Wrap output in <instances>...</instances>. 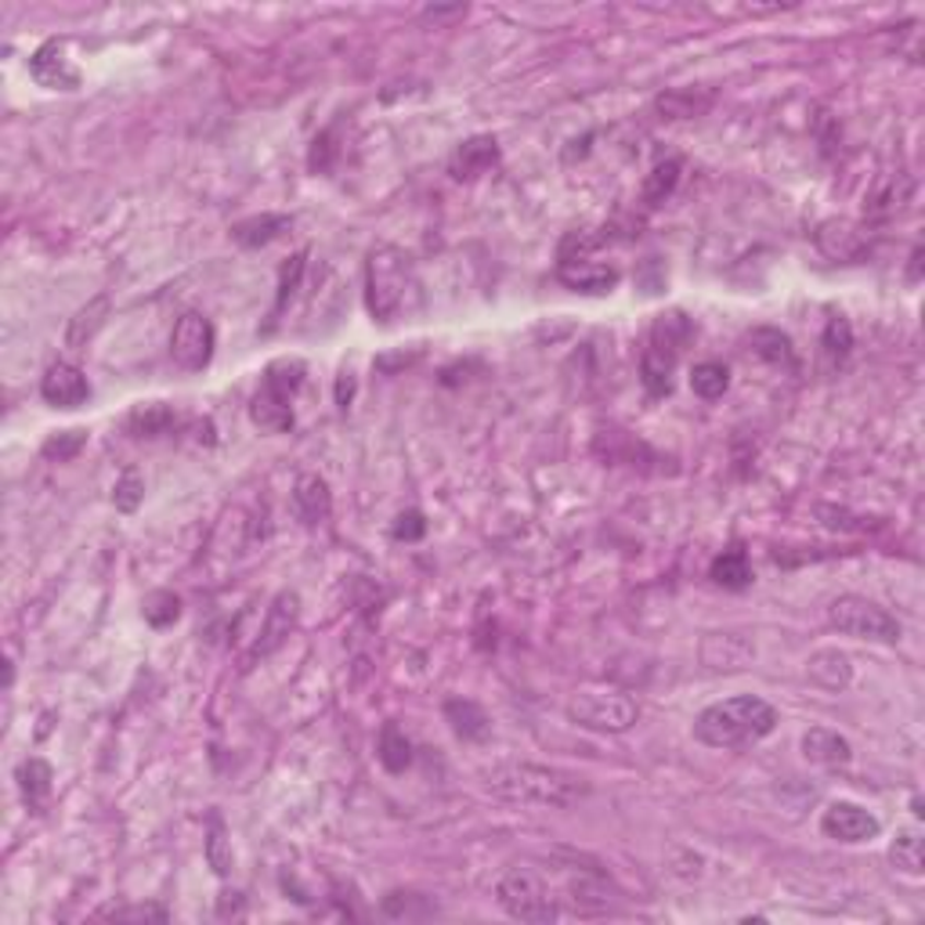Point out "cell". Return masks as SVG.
I'll use <instances>...</instances> for the list:
<instances>
[{"instance_id":"cell-9","label":"cell","mask_w":925,"mask_h":925,"mask_svg":"<svg viewBox=\"0 0 925 925\" xmlns=\"http://www.w3.org/2000/svg\"><path fill=\"white\" fill-rule=\"evenodd\" d=\"M40 398L51 409H80L91 398V384L84 370H77L73 362H55L47 365V373L40 379Z\"/></svg>"},{"instance_id":"cell-15","label":"cell","mask_w":925,"mask_h":925,"mask_svg":"<svg viewBox=\"0 0 925 925\" xmlns=\"http://www.w3.org/2000/svg\"><path fill=\"white\" fill-rule=\"evenodd\" d=\"M495 163H500V141L489 134H478V138L459 141V149L453 152V160H448V174H453L456 182H473V177H481L484 171H492Z\"/></svg>"},{"instance_id":"cell-8","label":"cell","mask_w":925,"mask_h":925,"mask_svg":"<svg viewBox=\"0 0 925 925\" xmlns=\"http://www.w3.org/2000/svg\"><path fill=\"white\" fill-rule=\"evenodd\" d=\"M821 832L835 842H846V846H857V842H871L879 839L882 821L871 810H864L857 803H828L821 813Z\"/></svg>"},{"instance_id":"cell-34","label":"cell","mask_w":925,"mask_h":925,"mask_svg":"<svg viewBox=\"0 0 925 925\" xmlns=\"http://www.w3.org/2000/svg\"><path fill=\"white\" fill-rule=\"evenodd\" d=\"M141 614H145L149 625H156V630H167V625L177 622V614H182V600H177V593H171V589H156V593H149V597L141 600Z\"/></svg>"},{"instance_id":"cell-23","label":"cell","mask_w":925,"mask_h":925,"mask_svg":"<svg viewBox=\"0 0 925 925\" xmlns=\"http://www.w3.org/2000/svg\"><path fill=\"white\" fill-rule=\"evenodd\" d=\"M694 337V323L687 318L683 312H666L655 318V326H651V348L672 354V359H680V351L691 343Z\"/></svg>"},{"instance_id":"cell-21","label":"cell","mask_w":925,"mask_h":925,"mask_svg":"<svg viewBox=\"0 0 925 925\" xmlns=\"http://www.w3.org/2000/svg\"><path fill=\"white\" fill-rule=\"evenodd\" d=\"M445 719H448V727L456 730V738H463V741L481 745V741H489V734H492L489 713H484L478 702H470V698H448Z\"/></svg>"},{"instance_id":"cell-22","label":"cell","mask_w":925,"mask_h":925,"mask_svg":"<svg viewBox=\"0 0 925 925\" xmlns=\"http://www.w3.org/2000/svg\"><path fill=\"white\" fill-rule=\"evenodd\" d=\"M293 229L290 213H257V218H246L239 224H232V239L246 246V250H260V246L276 243L282 232Z\"/></svg>"},{"instance_id":"cell-27","label":"cell","mask_w":925,"mask_h":925,"mask_svg":"<svg viewBox=\"0 0 925 925\" xmlns=\"http://www.w3.org/2000/svg\"><path fill=\"white\" fill-rule=\"evenodd\" d=\"M709 575H713V583L723 586V589H745V586L752 583L749 553H745L741 547L723 550L713 561V567H709Z\"/></svg>"},{"instance_id":"cell-41","label":"cell","mask_w":925,"mask_h":925,"mask_svg":"<svg viewBox=\"0 0 925 925\" xmlns=\"http://www.w3.org/2000/svg\"><path fill=\"white\" fill-rule=\"evenodd\" d=\"M304 260H307V250L301 254H293L290 257V265L282 268V279H279V301H276V315L286 307V301L296 293V286H301V276H304Z\"/></svg>"},{"instance_id":"cell-10","label":"cell","mask_w":925,"mask_h":925,"mask_svg":"<svg viewBox=\"0 0 925 925\" xmlns=\"http://www.w3.org/2000/svg\"><path fill=\"white\" fill-rule=\"evenodd\" d=\"M296 614H301V597L290 589H282L276 600H271V608L265 614V625H260V636L250 651V661L254 658H268L271 651H279L282 644L290 640V633L296 630Z\"/></svg>"},{"instance_id":"cell-20","label":"cell","mask_w":925,"mask_h":925,"mask_svg":"<svg viewBox=\"0 0 925 925\" xmlns=\"http://www.w3.org/2000/svg\"><path fill=\"white\" fill-rule=\"evenodd\" d=\"M113 315V296L109 293H98L94 301H87L80 312L69 318V329H66V348L73 351H84L87 343L102 333V326L109 323Z\"/></svg>"},{"instance_id":"cell-37","label":"cell","mask_w":925,"mask_h":925,"mask_svg":"<svg viewBox=\"0 0 925 925\" xmlns=\"http://www.w3.org/2000/svg\"><path fill=\"white\" fill-rule=\"evenodd\" d=\"M655 105L661 116H669V120H687V116H698L702 109H709V98L698 102L691 91H669V94H661Z\"/></svg>"},{"instance_id":"cell-24","label":"cell","mask_w":925,"mask_h":925,"mask_svg":"<svg viewBox=\"0 0 925 925\" xmlns=\"http://www.w3.org/2000/svg\"><path fill=\"white\" fill-rule=\"evenodd\" d=\"M749 348L756 359H763L766 365H785L792 370V362H796V348H792V337L781 333L774 326H759L749 333Z\"/></svg>"},{"instance_id":"cell-18","label":"cell","mask_w":925,"mask_h":925,"mask_svg":"<svg viewBox=\"0 0 925 925\" xmlns=\"http://www.w3.org/2000/svg\"><path fill=\"white\" fill-rule=\"evenodd\" d=\"M803 756L810 759L813 766H824V770H839L846 766L853 759V745L842 738L839 730H828V727H810L803 734Z\"/></svg>"},{"instance_id":"cell-25","label":"cell","mask_w":925,"mask_h":925,"mask_svg":"<svg viewBox=\"0 0 925 925\" xmlns=\"http://www.w3.org/2000/svg\"><path fill=\"white\" fill-rule=\"evenodd\" d=\"M376 756H379V763H384L387 774H406V770L412 766V741L406 738V730H401L398 723H384Z\"/></svg>"},{"instance_id":"cell-2","label":"cell","mask_w":925,"mask_h":925,"mask_svg":"<svg viewBox=\"0 0 925 925\" xmlns=\"http://www.w3.org/2000/svg\"><path fill=\"white\" fill-rule=\"evenodd\" d=\"M777 727V709L756 694H734L702 709L694 719V738L709 749H741L770 738Z\"/></svg>"},{"instance_id":"cell-11","label":"cell","mask_w":925,"mask_h":925,"mask_svg":"<svg viewBox=\"0 0 925 925\" xmlns=\"http://www.w3.org/2000/svg\"><path fill=\"white\" fill-rule=\"evenodd\" d=\"M756 644L745 633H705L702 636V661L716 672H738L752 666Z\"/></svg>"},{"instance_id":"cell-38","label":"cell","mask_w":925,"mask_h":925,"mask_svg":"<svg viewBox=\"0 0 925 925\" xmlns=\"http://www.w3.org/2000/svg\"><path fill=\"white\" fill-rule=\"evenodd\" d=\"M604 243V235H589V232H567L561 239V250H557V265H575V260H586L597 246Z\"/></svg>"},{"instance_id":"cell-28","label":"cell","mask_w":925,"mask_h":925,"mask_svg":"<svg viewBox=\"0 0 925 925\" xmlns=\"http://www.w3.org/2000/svg\"><path fill=\"white\" fill-rule=\"evenodd\" d=\"M174 423H177V412L171 406H163V401H149V406L130 409L127 431L134 437H160V434H167Z\"/></svg>"},{"instance_id":"cell-19","label":"cell","mask_w":925,"mask_h":925,"mask_svg":"<svg viewBox=\"0 0 925 925\" xmlns=\"http://www.w3.org/2000/svg\"><path fill=\"white\" fill-rule=\"evenodd\" d=\"M557 279L575 293H611L619 286V268L593 265V260H575V265H557Z\"/></svg>"},{"instance_id":"cell-39","label":"cell","mask_w":925,"mask_h":925,"mask_svg":"<svg viewBox=\"0 0 925 925\" xmlns=\"http://www.w3.org/2000/svg\"><path fill=\"white\" fill-rule=\"evenodd\" d=\"M141 500H145V481L138 478L134 470H127L120 481H116V489H113V503L120 514H134V510L141 506Z\"/></svg>"},{"instance_id":"cell-29","label":"cell","mask_w":925,"mask_h":925,"mask_svg":"<svg viewBox=\"0 0 925 925\" xmlns=\"http://www.w3.org/2000/svg\"><path fill=\"white\" fill-rule=\"evenodd\" d=\"M51 781H55V770L40 756H33L19 766V788H22V796H26V803L33 806V810L44 806V799L51 796Z\"/></svg>"},{"instance_id":"cell-42","label":"cell","mask_w":925,"mask_h":925,"mask_svg":"<svg viewBox=\"0 0 925 925\" xmlns=\"http://www.w3.org/2000/svg\"><path fill=\"white\" fill-rule=\"evenodd\" d=\"M423 531H426V520H423L420 510H401V514L395 517V528H390V536H395L398 542H420Z\"/></svg>"},{"instance_id":"cell-16","label":"cell","mask_w":925,"mask_h":925,"mask_svg":"<svg viewBox=\"0 0 925 925\" xmlns=\"http://www.w3.org/2000/svg\"><path fill=\"white\" fill-rule=\"evenodd\" d=\"M250 420L268 434H286L293 431V395L286 390L260 384V390L250 401Z\"/></svg>"},{"instance_id":"cell-3","label":"cell","mask_w":925,"mask_h":925,"mask_svg":"<svg viewBox=\"0 0 925 925\" xmlns=\"http://www.w3.org/2000/svg\"><path fill=\"white\" fill-rule=\"evenodd\" d=\"M409 290V257L390 243H379L365 257V307L376 323H390Z\"/></svg>"},{"instance_id":"cell-12","label":"cell","mask_w":925,"mask_h":925,"mask_svg":"<svg viewBox=\"0 0 925 925\" xmlns=\"http://www.w3.org/2000/svg\"><path fill=\"white\" fill-rule=\"evenodd\" d=\"M817 250H821L828 260H857L868 254V235H864L857 224L846 221V218H832V221H821L817 224Z\"/></svg>"},{"instance_id":"cell-43","label":"cell","mask_w":925,"mask_h":925,"mask_svg":"<svg viewBox=\"0 0 925 925\" xmlns=\"http://www.w3.org/2000/svg\"><path fill=\"white\" fill-rule=\"evenodd\" d=\"M337 156V145H333V130H326V134H318L315 138V145H312V171H329V163H333Z\"/></svg>"},{"instance_id":"cell-35","label":"cell","mask_w":925,"mask_h":925,"mask_svg":"<svg viewBox=\"0 0 925 925\" xmlns=\"http://www.w3.org/2000/svg\"><path fill=\"white\" fill-rule=\"evenodd\" d=\"M84 445H87V431L73 426V431H58V434L47 437V442L40 445V456L51 459V463H69V459H77L80 453H84Z\"/></svg>"},{"instance_id":"cell-17","label":"cell","mask_w":925,"mask_h":925,"mask_svg":"<svg viewBox=\"0 0 925 925\" xmlns=\"http://www.w3.org/2000/svg\"><path fill=\"white\" fill-rule=\"evenodd\" d=\"M806 676L817 683V687H824V691H846V687L853 683V661L846 651H839V647H821V651H813L810 658H806Z\"/></svg>"},{"instance_id":"cell-6","label":"cell","mask_w":925,"mask_h":925,"mask_svg":"<svg viewBox=\"0 0 925 925\" xmlns=\"http://www.w3.org/2000/svg\"><path fill=\"white\" fill-rule=\"evenodd\" d=\"M495 900H500V908L517 922L550 925V922H557V915H561L547 882H542L536 871H525V868H514V871L503 875L500 886H495Z\"/></svg>"},{"instance_id":"cell-1","label":"cell","mask_w":925,"mask_h":925,"mask_svg":"<svg viewBox=\"0 0 925 925\" xmlns=\"http://www.w3.org/2000/svg\"><path fill=\"white\" fill-rule=\"evenodd\" d=\"M484 788L495 799L517 803V806H542V810H567L578 799L589 796L586 777H575L567 770L539 766V763H495L484 770Z\"/></svg>"},{"instance_id":"cell-30","label":"cell","mask_w":925,"mask_h":925,"mask_svg":"<svg viewBox=\"0 0 925 925\" xmlns=\"http://www.w3.org/2000/svg\"><path fill=\"white\" fill-rule=\"evenodd\" d=\"M889 860H893L897 871H904V875H911V879H918V875L925 871L922 868L925 857H922V832H918V828H900L897 839L889 842Z\"/></svg>"},{"instance_id":"cell-36","label":"cell","mask_w":925,"mask_h":925,"mask_svg":"<svg viewBox=\"0 0 925 925\" xmlns=\"http://www.w3.org/2000/svg\"><path fill=\"white\" fill-rule=\"evenodd\" d=\"M821 348H824V354H828L832 362H846V359H850V351H853V326H850L842 315L828 318L824 337H821Z\"/></svg>"},{"instance_id":"cell-5","label":"cell","mask_w":925,"mask_h":925,"mask_svg":"<svg viewBox=\"0 0 925 925\" xmlns=\"http://www.w3.org/2000/svg\"><path fill=\"white\" fill-rule=\"evenodd\" d=\"M567 719L583 730L597 734H625L640 719L636 698L625 691H578L572 702L564 705Z\"/></svg>"},{"instance_id":"cell-13","label":"cell","mask_w":925,"mask_h":925,"mask_svg":"<svg viewBox=\"0 0 925 925\" xmlns=\"http://www.w3.org/2000/svg\"><path fill=\"white\" fill-rule=\"evenodd\" d=\"M30 77L47 91H77L80 87V73L69 66V58L62 55V44L58 40H47L33 51Z\"/></svg>"},{"instance_id":"cell-32","label":"cell","mask_w":925,"mask_h":925,"mask_svg":"<svg viewBox=\"0 0 925 925\" xmlns=\"http://www.w3.org/2000/svg\"><path fill=\"white\" fill-rule=\"evenodd\" d=\"M727 387H730V370L723 362H698L691 370V390L698 398L716 401L727 395Z\"/></svg>"},{"instance_id":"cell-33","label":"cell","mask_w":925,"mask_h":925,"mask_svg":"<svg viewBox=\"0 0 925 925\" xmlns=\"http://www.w3.org/2000/svg\"><path fill=\"white\" fill-rule=\"evenodd\" d=\"M207 864L213 868V875H232V842H229V832H224V821L218 813L210 817V832H207Z\"/></svg>"},{"instance_id":"cell-40","label":"cell","mask_w":925,"mask_h":925,"mask_svg":"<svg viewBox=\"0 0 925 925\" xmlns=\"http://www.w3.org/2000/svg\"><path fill=\"white\" fill-rule=\"evenodd\" d=\"M109 922H167L171 911L163 904H127V908H113L105 911Z\"/></svg>"},{"instance_id":"cell-45","label":"cell","mask_w":925,"mask_h":925,"mask_svg":"<svg viewBox=\"0 0 925 925\" xmlns=\"http://www.w3.org/2000/svg\"><path fill=\"white\" fill-rule=\"evenodd\" d=\"M351 398H354V376H351V373H340V379H337V406L348 409Z\"/></svg>"},{"instance_id":"cell-7","label":"cell","mask_w":925,"mask_h":925,"mask_svg":"<svg viewBox=\"0 0 925 925\" xmlns=\"http://www.w3.org/2000/svg\"><path fill=\"white\" fill-rule=\"evenodd\" d=\"M213 343H218V337H213L210 318L199 315V312H185L174 323L171 359H174V365H182L185 373H203L213 359Z\"/></svg>"},{"instance_id":"cell-44","label":"cell","mask_w":925,"mask_h":925,"mask_svg":"<svg viewBox=\"0 0 925 925\" xmlns=\"http://www.w3.org/2000/svg\"><path fill=\"white\" fill-rule=\"evenodd\" d=\"M420 354H423L420 348H417V351H412V354H406V351H401V354H379V359H376V370H384V373H395V370H406V365H412V362H420Z\"/></svg>"},{"instance_id":"cell-26","label":"cell","mask_w":925,"mask_h":925,"mask_svg":"<svg viewBox=\"0 0 925 925\" xmlns=\"http://www.w3.org/2000/svg\"><path fill=\"white\" fill-rule=\"evenodd\" d=\"M672 370H676V359L658 348H644V359H640V379H644L647 395L651 398H666L672 390Z\"/></svg>"},{"instance_id":"cell-31","label":"cell","mask_w":925,"mask_h":925,"mask_svg":"<svg viewBox=\"0 0 925 925\" xmlns=\"http://www.w3.org/2000/svg\"><path fill=\"white\" fill-rule=\"evenodd\" d=\"M680 174H683V160L669 156V160L655 163V171L644 177V203L647 207L666 203V199L676 192V185H680Z\"/></svg>"},{"instance_id":"cell-14","label":"cell","mask_w":925,"mask_h":925,"mask_svg":"<svg viewBox=\"0 0 925 925\" xmlns=\"http://www.w3.org/2000/svg\"><path fill=\"white\" fill-rule=\"evenodd\" d=\"M293 514L307 528L323 525V520L333 514V492H329L326 478H318V473H301V478H296V484H293Z\"/></svg>"},{"instance_id":"cell-4","label":"cell","mask_w":925,"mask_h":925,"mask_svg":"<svg viewBox=\"0 0 925 925\" xmlns=\"http://www.w3.org/2000/svg\"><path fill=\"white\" fill-rule=\"evenodd\" d=\"M828 622L835 625L842 636L868 640V644H900L904 625L897 622V614H889L882 604H875L857 593H842L828 604Z\"/></svg>"}]
</instances>
